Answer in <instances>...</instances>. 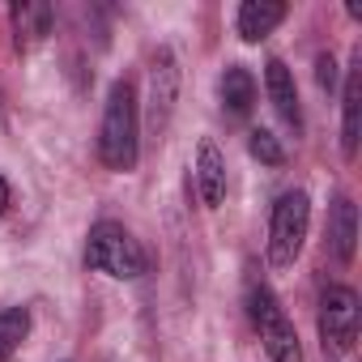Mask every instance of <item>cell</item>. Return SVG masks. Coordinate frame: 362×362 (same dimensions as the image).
<instances>
[{
  "label": "cell",
  "mask_w": 362,
  "mask_h": 362,
  "mask_svg": "<svg viewBox=\"0 0 362 362\" xmlns=\"http://www.w3.org/2000/svg\"><path fill=\"white\" fill-rule=\"evenodd\" d=\"M141 158V111H136V90L132 81H115L103 103L98 119V162L107 170L128 175Z\"/></svg>",
  "instance_id": "6da1fadb"
},
{
  "label": "cell",
  "mask_w": 362,
  "mask_h": 362,
  "mask_svg": "<svg viewBox=\"0 0 362 362\" xmlns=\"http://www.w3.org/2000/svg\"><path fill=\"white\" fill-rule=\"evenodd\" d=\"M86 269L90 273H107L115 281H136L149 273V256L145 247L132 239L128 226L103 218L90 226V239H86Z\"/></svg>",
  "instance_id": "7a4b0ae2"
},
{
  "label": "cell",
  "mask_w": 362,
  "mask_h": 362,
  "mask_svg": "<svg viewBox=\"0 0 362 362\" xmlns=\"http://www.w3.org/2000/svg\"><path fill=\"white\" fill-rule=\"evenodd\" d=\"M247 315L264 341V354L273 362H303V345H298V332L290 324V315L281 311L277 294L264 286V281H252L247 286Z\"/></svg>",
  "instance_id": "3957f363"
},
{
  "label": "cell",
  "mask_w": 362,
  "mask_h": 362,
  "mask_svg": "<svg viewBox=\"0 0 362 362\" xmlns=\"http://www.w3.org/2000/svg\"><path fill=\"white\" fill-rule=\"evenodd\" d=\"M307 226H311V197L303 188L281 192L269 218V264L273 269H290L307 243Z\"/></svg>",
  "instance_id": "277c9868"
},
{
  "label": "cell",
  "mask_w": 362,
  "mask_h": 362,
  "mask_svg": "<svg viewBox=\"0 0 362 362\" xmlns=\"http://www.w3.org/2000/svg\"><path fill=\"white\" fill-rule=\"evenodd\" d=\"M320 341L324 349H337V354H349L354 341H358V294L349 286H328L320 294Z\"/></svg>",
  "instance_id": "5b68a950"
},
{
  "label": "cell",
  "mask_w": 362,
  "mask_h": 362,
  "mask_svg": "<svg viewBox=\"0 0 362 362\" xmlns=\"http://www.w3.org/2000/svg\"><path fill=\"white\" fill-rule=\"evenodd\" d=\"M175 98H179V64H175L170 47H158V56L149 64V115H145L153 132H166Z\"/></svg>",
  "instance_id": "8992f818"
},
{
  "label": "cell",
  "mask_w": 362,
  "mask_h": 362,
  "mask_svg": "<svg viewBox=\"0 0 362 362\" xmlns=\"http://www.w3.org/2000/svg\"><path fill=\"white\" fill-rule=\"evenodd\" d=\"M52 22H56V9L47 0H18L9 9V30H13V47L26 56L35 52L47 35H52Z\"/></svg>",
  "instance_id": "52a82bcc"
},
{
  "label": "cell",
  "mask_w": 362,
  "mask_h": 362,
  "mask_svg": "<svg viewBox=\"0 0 362 362\" xmlns=\"http://www.w3.org/2000/svg\"><path fill=\"white\" fill-rule=\"evenodd\" d=\"M264 90H269V103H273V111L294 128V132H303V107H298V86H294V73L286 69V60H269L264 64Z\"/></svg>",
  "instance_id": "ba28073f"
},
{
  "label": "cell",
  "mask_w": 362,
  "mask_h": 362,
  "mask_svg": "<svg viewBox=\"0 0 362 362\" xmlns=\"http://www.w3.org/2000/svg\"><path fill=\"white\" fill-rule=\"evenodd\" d=\"M358 136H362V56L349 64L345 90H341V153L345 158L358 153Z\"/></svg>",
  "instance_id": "9c48e42d"
},
{
  "label": "cell",
  "mask_w": 362,
  "mask_h": 362,
  "mask_svg": "<svg viewBox=\"0 0 362 362\" xmlns=\"http://www.w3.org/2000/svg\"><path fill=\"white\" fill-rule=\"evenodd\" d=\"M286 13L290 9L281 5V0H243L239 13H235V30H239L243 43H260L286 22Z\"/></svg>",
  "instance_id": "30bf717a"
},
{
  "label": "cell",
  "mask_w": 362,
  "mask_h": 362,
  "mask_svg": "<svg viewBox=\"0 0 362 362\" xmlns=\"http://www.w3.org/2000/svg\"><path fill=\"white\" fill-rule=\"evenodd\" d=\"M192 170H197V192H201V201L209 209H218L222 197H226V158H222V149L214 141H201Z\"/></svg>",
  "instance_id": "8fae6325"
},
{
  "label": "cell",
  "mask_w": 362,
  "mask_h": 362,
  "mask_svg": "<svg viewBox=\"0 0 362 362\" xmlns=\"http://www.w3.org/2000/svg\"><path fill=\"white\" fill-rule=\"evenodd\" d=\"M218 94H222V111L230 119H247L252 107H256V77L243 64H230L218 81Z\"/></svg>",
  "instance_id": "7c38bea8"
},
{
  "label": "cell",
  "mask_w": 362,
  "mask_h": 362,
  "mask_svg": "<svg viewBox=\"0 0 362 362\" xmlns=\"http://www.w3.org/2000/svg\"><path fill=\"white\" fill-rule=\"evenodd\" d=\"M328 239H332L337 260H341V264H349V260H354V252H358V209H354V201H349V197H341V201H337V209H332V226H328Z\"/></svg>",
  "instance_id": "4fadbf2b"
},
{
  "label": "cell",
  "mask_w": 362,
  "mask_h": 362,
  "mask_svg": "<svg viewBox=\"0 0 362 362\" xmlns=\"http://www.w3.org/2000/svg\"><path fill=\"white\" fill-rule=\"evenodd\" d=\"M30 337V307H5L0 311V362H9L22 341Z\"/></svg>",
  "instance_id": "5bb4252c"
},
{
  "label": "cell",
  "mask_w": 362,
  "mask_h": 362,
  "mask_svg": "<svg viewBox=\"0 0 362 362\" xmlns=\"http://www.w3.org/2000/svg\"><path fill=\"white\" fill-rule=\"evenodd\" d=\"M247 153H252L256 162H264V166H281V162H286V149H281V141H277L269 128H252Z\"/></svg>",
  "instance_id": "9a60e30c"
},
{
  "label": "cell",
  "mask_w": 362,
  "mask_h": 362,
  "mask_svg": "<svg viewBox=\"0 0 362 362\" xmlns=\"http://www.w3.org/2000/svg\"><path fill=\"white\" fill-rule=\"evenodd\" d=\"M315 81H320V90L332 94V86H337V60H332V52L315 56Z\"/></svg>",
  "instance_id": "2e32d148"
},
{
  "label": "cell",
  "mask_w": 362,
  "mask_h": 362,
  "mask_svg": "<svg viewBox=\"0 0 362 362\" xmlns=\"http://www.w3.org/2000/svg\"><path fill=\"white\" fill-rule=\"evenodd\" d=\"M9 201H13V192H9V179L0 175V218H5V209H9Z\"/></svg>",
  "instance_id": "e0dca14e"
}]
</instances>
